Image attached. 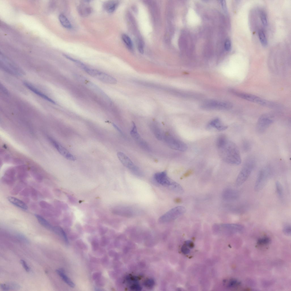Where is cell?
<instances>
[{
	"mask_svg": "<svg viewBox=\"0 0 291 291\" xmlns=\"http://www.w3.org/2000/svg\"><path fill=\"white\" fill-rule=\"evenodd\" d=\"M23 84L29 89L40 97L52 103L55 104L56 103L53 100L40 91L31 84L26 81H24Z\"/></svg>",
	"mask_w": 291,
	"mask_h": 291,
	"instance_id": "cell-20",
	"label": "cell"
},
{
	"mask_svg": "<svg viewBox=\"0 0 291 291\" xmlns=\"http://www.w3.org/2000/svg\"><path fill=\"white\" fill-rule=\"evenodd\" d=\"M122 38L127 47L130 49H132L133 47V45L130 37L128 35L124 34L122 35Z\"/></svg>",
	"mask_w": 291,
	"mask_h": 291,
	"instance_id": "cell-31",
	"label": "cell"
},
{
	"mask_svg": "<svg viewBox=\"0 0 291 291\" xmlns=\"http://www.w3.org/2000/svg\"><path fill=\"white\" fill-rule=\"evenodd\" d=\"M165 142L171 148L181 151H186L187 149V145L183 142L178 140L169 134H166L163 136Z\"/></svg>",
	"mask_w": 291,
	"mask_h": 291,
	"instance_id": "cell-9",
	"label": "cell"
},
{
	"mask_svg": "<svg viewBox=\"0 0 291 291\" xmlns=\"http://www.w3.org/2000/svg\"><path fill=\"white\" fill-rule=\"evenodd\" d=\"M155 180L162 186L171 187L174 182H172L168 177L165 171L158 172L154 175Z\"/></svg>",
	"mask_w": 291,
	"mask_h": 291,
	"instance_id": "cell-16",
	"label": "cell"
},
{
	"mask_svg": "<svg viewBox=\"0 0 291 291\" xmlns=\"http://www.w3.org/2000/svg\"><path fill=\"white\" fill-rule=\"evenodd\" d=\"M186 211L185 208L178 206L173 208L161 216L159 219L161 223H169L176 219L183 214Z\"/></svg>",
	"mask_w": 291,
	"mask_h": 291,
	"instance_id": "cell-6",
	"label": "cell"
},
{
	"mask_svg": "<svg viewBox=\"0 0 291 291\" xmlns=\"http://www.w3.org/2000/svg\"><path fill=\"white\" fill-rule=\"evenodd\" d=\"M77 10L79 15L82 17L89 16L92 12V9L88 4V1L81 2L78 6Z\"/></svg>",
	"mask_w": 291,
	"mask_h": 291,
	"instance_id": "cell-18",
	"label": "cell"
},
{
	"mask_svg": "<svg viewBox=\"0 0 291 291\" xmlns=\"http://www.w3.org/2000/svg\"><path fill=\"white\" fill-rule=\"evenodd\" d=\"M189 248H190L185 244L182 248V252L185 254H188L190 252Z\"/></svg>",
	"mask_w": 291,
	"mask_h": 291,
	"instance_id": "cell-42",
	"label": "cell"
},
{
	"mask_svg": "<svg viewBox=\"0 0 291 291\" xmlns=\"http://www.w3.org/2000/svg\"><path fill=\"white\" fill-rule=\"evenodd\" d=\"M231 92L236 96L250 101L268 107H272L274 106L273 103L263 99L255 95L239 92L234 90H231Z\"/></svg>",
	"mask_w": 291,
	"mask_h": 291,
	"instance_id": "cell-7",
	"label": "cell"
},
{
	"mask_svg": "<svg viewBox=\"0 0 291 291\" xmlns=\"http://www.w3.org/2000/svg\"><path fill=\"white\" fill-rule=\"evenodd\" d=\"M275 187L277 193L280 198H282L283 196L284 191L282 186L280 183L277 181L275 182Z\"/></svg>",
	"mask_w": 291,
	"mask_h": 291,
	"instance_id": "cell-33",
	"label": "cell"
},
{
	"mask_svg": "<svg viewBox=\"0 0 291 291\" xmlns=\"http://www.w3.org/2000/svg\"><path fill=\"white\" fill-rule=\"evenodd\" d=\"M59 19L60 23L65 28L70 29L72 28L70 21L64 14H60L59 15Z\"/></svg>",
	"mask_w": 291,
	"mask_h": 291,
	"instance_id": "cell-27",
	"label": "cell"
},
{
	"mask_svg": "<svg viewBox=\"0 0 291 291\" xmlns=\"http://www.w3.org/2000/svg\"><path fill=\"white\" fill-rule=\"evenodd\" d=\"M8 199L10 202L15 206L24 210L28 209L27 205L21 200L11 196L8 197Z\"/></svg>",
	"mask_w": 291,
	"mask_h": 291,
	"instance_id": "cell-23",
	"label": "cell"
},
{
	"mask_svg": "<svg viewBox=\"0 0 291 291\" xmlns=\"http://www.w3.org/2000/svg\"><path fill=\"white\" fill-rule=\"evenodd\" d=\"M270 172V169L267 167H263L259 171L254 185L255 191H259L263 188L267 181Z\"/></svg>",
	"mask_w": 291,
	"mask_h": 291,
	"instance_id": "cell-8",
	"label": "cell"
},
{
	"mask_svg": "<svg viewBox=\"0 0 291 291\" xmlns=\"http://www.w3.org/2000/svg\"><path fill=\"white\" fill-rule=\"evenodd\" d=\"M220 1V3L223 11L225 13L227 14L228 12V11L225 1L221 0Z\"/></svg>",
	"mask_w": 291,
	"mask_h": 291,
	"instance_id": "cell-43",
	"label": "cell"
},
{
	"mask_svg": "<svg viewBox=\"0 0 291 291\" xmlns=\"http://www.w3.org/2000/svg\"><path fill=\"white\" fill-rule=\"evenodd\" d=\"M225 48L227 51H230L231 48V42L230 40L226 39L225 43Z\"/></svg>",
	"mask_w": 291,
	"mask_h": 291,
	"instance_id": "cell-41",
	"label": "cell"
},
{
	"mask_svg": "<svg viewBox=\"0 0 291 291\" xmlns=\"http://www.w3.org/2000/svg\"><path fill=\"white\" fill-rule=\"evenodd\" d=\"M131 288L135 290H140L139 289H141V288L138 285L135 284L132 286Z\"/></svg>",
	"mask_w": 291,
	"mask_h": 291,
	"instance_id": "cell-47",
	"label": "cell"
},
{
	"mask_svg": "<svg viewBox=\"0 0 291 291\" xmlns=\"http://www.w3.org/2000/svg\"><path fill=\"white\" fill-rule=\"evenodd\" d=\"M181 201V199L179 198H177L175 199V201L177 203H180Z\"/></svg>",
	"mask_w": 291,
	"mask_h": 291,
	"instance_id": "cell-50",
	"label": "cell"
},
{
	"mask_svg": "<svg viewBox=\"0 0 291 291\" xmlns=\"http://www.w3.org/2000/svg\"><path fill=\"white\" fill-rule=\"evenodd\" d=\"M30 195L33 199L36 200L38 198V193L37 191L33 188H30Z\"/></svg>",
	"mask_w": 291,
	"mask_h": 291,
	"instance_id": "cell-40",
	"label": "cell"
},
{
	"mask_svg": "<svg viewBox=\"0 0 291 291\" xmlns=\"http://www.w3.org/2000/svg\"><path fill=\"white\" fill-rule=\"evenodd\" d=\"M215 231L222 232L225 234L231 235L238 233L242 232L244 229V226L240 224L226 223L221 225L215 224L213 226Z\"/></svg>",
	"mask_w": 291,
	"mask_h": 291,
	"instance_id": "cell-5",
	"label": "cell"
},
{
	"mask_svg": "<svg viewBox=\"0 0 291 291\" xmlns=\"http://www.w3.org/2000/svg\"><path fill=\"white\" fill-rule=\"evenodd\" d=\"M222 196L223 198L226 200L233 201L238 198L239 194L238 192L235 190L227 188L223 191Z\"/></svg>",
	"mask_w": 291,
	"mask_h": 291,
	"instance_id": "cell-19",
	"label": "cell"
},
{
	"mask_svg": "<svg viewBox=\"0 0 291 291\" xmlns=\"http://www.w3.org/2000/svg\"><path fill=\"white\" fill-rule=\"evenodd\" d=\"M49 139L53 146L61 155L67 159L73 161L75 160V157L57 141L51 137H49Z\"/></svg>",
	"mask_w": 291,
	"mask_h": 291,
	"instance_id": "cell-15",
	"label": "cell"
},
{
	"mask_svg": "<svg viewBox=\"0 0 291 291\" xmlns=\"http://www.w3.org/2000/svg\"><path fill=\"white\" fill-rule=\"evenodd\" d=\"M216 144L219 156L224 161L234 165L241 163V155L237 146L226 136L220 135L217 139Z\"/></svg>",
	"mask_w": 291,
	"mask_h": 291,
	"instance_id": "cell-1",
	"label": "cell"
},
{
	"mask_svg": "<svg viewBox=\"0 0 291 291\" xmlns=\"http://www.w3.org/2000/svg\"><path fill=\"white\" fill-rule=\"evenodd\" d=\"M242 147L243 149L245 151H247L250 148V143L247 141H244L242 143Z\"/></svg>",
	"mask_w": 291,
	"mask_h": 291,
	"instance_id": "cell-39",
	"label": "cell"
},
{
	"mask_svg": "<svg viewBox=\"0 0 291 291\" xmlns=\"http://www.w3.org/2000/svg\"><path fill=\"white\" fill-rule=\"evenodd\" d=\"M208 128H213L221 131L226 129L228 126L224 125L219 118H215L209 122L207 125Z\"/></svg>",
	"mask_w": 291,
	"mask_h": 291,
	"instance_id": "cell-21",
	"label": "cell"
},
{
	"mask_svg": "<svg viewBox=\"0 0 291 291\" xmlns=\"http://www.w3.org/2000/svg\"><path fill=\"white\" fill-rule=\"evenodd\" d=\"M113 126L114 127V128L116 129L119 132H120L121 134H122V132H121L120 130V129L115 124L113 123Z\"/></svg>",
	"mask_w": 291,
	"mask_h": 291,
	"instance_id": "cell-49",
	"label": "cell"
},
{
	"mask_svg": "<svg viewBox=\"0 0 291 291\" xmlns=\"http://www.w3.org/2000/svg\"><path fill=\"white\" fill-rule=\"evenodd\" d=\"M0 66L4 70L13 75L21 76L24 74V72L18 66L1 53Z\"/></svg>",
	"mask_w": 291,
	"mask_h": 291,
	"instance_id": "cell-4",
	"label": "cell"
},
{
	"mask_svg": "<svg viewBox=\"0 0 291 291\" xmlns=\"http://www.w3.org/2000/svg\"><path fill=\"white\" fill-rule=\"evenodd\" d=\"M241 284V282L238 280L232 278L228 281L227 286L230 288H235L240 286Z\"/></svg>",
	"mask_w": 291,
	"mask_h": 291,
	"instance_id": "cell-32",
	"label": "cell"
},
{
	"mask_svg": "<svg viewBox=\"0 0 291 291\" xmlns=\"http://www.w3.org/2000/svg\"><path fill=\"white\" fill-rule=\"evenodd\" d=\"M232 105L230 102L214 99L206 100L200 105L202 109L209 110H224L231 109Z\"/></svg>",
	"mask_w": 291,
	"mask_h": 291,
	"instance_id": "cell-3",
	"label": "cell"
},
{
	"mask_svg": "<svg viewBox=\"0 0 291 291\" xmlns=\"http://www.w3.org/2000/svg\"><path fill=\"white\" fill-rule=\"evenodd\" d=\"M0 90H1L2 91V92L4 93L8 94V92L7 89L5 87L1 84H0Z\"/></svg>",
	"mask_w": 291,
	"mask_h": 291,
	"instance_id": "cell-46",
	"label": "cell"
},
{
	"mask_svg": "<svg viewBox=\"0 0 291 291\" xmlns=\"http://www.w3.org/2000/svg\"><path fill=\"white\" fill-rule=\"evenodd\" d=\"M273 121L272 117L270 115L265 114L262 115L259 118L256 125V130L257 132L262 133L265 132L272 123Z\"/></svg>",
	"mask_w": 291,
	"mask_h": 291,
	"instance_id": "cell-13",
	"label": "cell"
},
{
	"mask_svg": "<svg viewBox=\"0 0 291 291\" xmlns=\"http://www.w3.org/2000/svg\"><path fill=\"white\" fill-rule=\"evenodd\" d=\"M53 232L61 237L66 244H68L69 241L66 234L61 228L59 226H54Z\"/></svg>",
	"mask_w": 291,
	"mask_h": 291,
	"instance_id": "cell-28",
	"label": "cell"
},
{
	"mask_svg": "<svg viewBox=\"0 0 291 291\" xmlns=\"http://www.w3.org/2000/svg\"><path fill=\"white\" fill-rule=\"evenodd\" d=\"M25 185L23 182H20L17 184L11 191V193L13 195L17 194L23 188Z\"/></svg>",
	"mask_w": 291,
	"mask_h": 291,
	"instance_id": "cell-35",
	"label": "cell"
},
{
	"mask_svg": "<svg viewBox=\"0 0 291 291\" xmlns=\"http://www.w3.org/2000/svg\"><path fill=\"white\" fill-rule=\"evenodd\" d=\"M117 156L121 163L133 174L139 176H142V171L134 164L130 158L125 154L121 152H119L117 153Z\"/></svg>",
	"mask_w": 291,
	"mask_h": 291,
	"instance_id": "cell-11",
	"label": "cell"
},
{
	"mask_svg": "<svg viewBox=\"0 0 291 291\" xmlns=\"http://www.w3.org/2000/svg\"><path fill=\"white\" fill-rule=\"evenodd\" d=\"M132 126L130 132V135L132 138L142 148L147 150H149V146L146 142L141 137L137 131L136 124L132 122Z\"/></svg>",
	"mask_w": 291,
	"mask_h": 291,
	"instance_id": "cell-17",
	"label": "cell"
},
{
	"mask_svg": "<svg viewBox=\"0 0 291 291\" xmlns=\"http://www.w3.org/2000/svg\"><path fill=\"white\" fill-rule=\"evenodd\" d=\"M20 261L22 265L25 270L27 272L29 271H30L29 268L25 261L23 260H21Z\"/></svg>",
	"mask_w": 291,
	"mask_h": 291,
	"instance_id": "cell-44",
	"label": "cell"
},
{
	"mask_svg": "<svg viewBox=\"0 0 291 291\" xmlns=\"http://www.w3.org/2000/svg\"><path fill=\"white\" fill-rule=\"evenodd\" d=\"M40 204L41 207L50 210L53 213H55L56 210L50 204L47 202L44 201H41L40 202Z\"/></svg>",
	"mask_w": 291,
	"mask_h": 291,
	"instance_id": "cell-34",
	"label": "cell"
},
{
	"mask_svg": "<svg viewBox=\"0 0 291 291\" xmlns=\"http://www.w3.org/2000/svg\"><path fill=\"white\" fill-rule=\"evenodd\" d=\"M291 226L290 225H286L285 226L283 229V231L284 234L287 236L291 235Z\"/></svg>",
	"mask_w": 291,
	"mask_h": 291,
	"instance_id": "cell-38",
	"label": "cell"
},
{
	"mask_svg": "<svg viewBox=\"0 0 291 291\" xmlns=\"http://www.w3.org/2000/svg\"><path fill=\"white\" fill-rule=\"evenodd\" d=\"M138 49L139 52L142 53L144 52V48L143 45L140 42L138 43Z\"/></svg>",
	"mask_w": 291,
	"mask_h": 291,
	"instance_id": "cell-45",
	"label": "cell"
},
{
	"mask_svg": "<svg viewBox=\"0 0 291 291\" xmlns=\"http://www.w3.org/2000/svg\"><path fill=\"white\" fill-rule=\"evenodd\" d=\"M270 241L271 240L269 237L267 236H264L258 239L257 244L259 246H265L269 243Z\"/></svg>",
	"mask_w": 291,
	"mask_h": 291,
	"instance_id": "cell-36",
	"label": "cell"
},
{
	"mask_svg": "<svg viewBox=\"0 0 291 291\" xmlns=\"http://www.w3.org/2000/svg\"><path fill=\"white\" fill-rule=\"evenodd\" d=\"M75 78L78 81L82 82L85 84L88 87L93 91L98 94L102 96L106 100L110 101V99L103 92L98 86L93 83L90 81L88 80L86 78L79 75H76L74 76Z\"/></svg>",
	"mask_w": 291,
	"mask_h": 291,
	"instance_id": "cell-14",
	"label": "cell"
},
{
	"mask_svg": "<svg viewBox=\"0 0 291 291\" xmlns=\"http://www.w3.org/2000/svg\"><path fill=\"white\" fill-rule=\"evenodd\" d=\"M255 164V159L252 157H250L246 159L236 178L235 182L236 186L239 187L246 181L254 168Z\"/></svg>",
	"mask_w": 291,
	"mask_h": 291,
	"instance_id": "cell-2",
	"label": "cell"
},
{
	"mask_svg": "<svg viewBox=\"0 0 291 291\" xmlns=\"http://www.w3.org/2000/svg\"><path fill=\"white\" fill-rule=\"evenodd\" d=\"M87 73L104 83L114 84L117 82V80L112 76L96 69L90 68Z\"/></svg>",
	"mask_w": 291,
	"mask_h": 291,
	"instance_id": "cell-10",
	"label": "cell"
},
{
	"mask_svg": "<svg viewBox=\"0 0 291 291\" xmlns=\"http://www.w3.org/2000/svg\"><path fill=\"white\" fill-rule=\"evenodd\" d=\"M20 286L16 283L9 282L6 284H1L0 288L3 291H8L10 290H18L20 288Z\"/></svg>",
	"mask_w": 291,
	"mask_h": 291,
	"instance_id": "cell-26",
	"label": "cell"
},
{
	"mask_svg": "<svg viewBox=\"0 0 291 291\" xmlns=\"http://www.w3.org/2000/svg\"><path fill=\"white\" fill-rule=\"evenodd\" d=\"M114 212L116 214L126 217H132L138 215L141 213L139 209L130 206H122L115 208Z\"/></svg>",
	"mask_w": 291,
	"mask_h": 291,
	"instance_id": "cell-12",
	"label": "cell"
},
{
	"mask_svg": "<svg viewBox=\"0 0 291 291\" xmlns=\"http://www.w3.org/2000/svg\"><path fill=\"white\" fill-rule=\"evenodd\" d=\"M260 16L261 20L263 25L265 26L267 25V20L265 12L263 11H261L260 13Z\"/></svg>",
	"mask_w": 291,
	"mask_h": 291,
	"instance_id": "cell-37",
	"label": "cell"
},
{
	"mask_svg": "<svg viewBox=\"0 0 291 291\" xmlns=\"http://www.w3.org/2000/svg\"><path fill=\"white\" fill-rule=\"evenodd\" d=\"M35 216L39 223L41 225L46 228L53 231L54 226H53L49 222L41 215L35 214Z\"/></svg>",
	"mask_w": 291,
	"mask_h": 291,
	"instance_id": "cell-25",
	"label": "cell"
},
{
	"mask_svg": "<svg viewBox=\"0 0 291 291\" xmlns=\"http://www.w3.org/2000/svg\"><path fill=\"white\" fill-rule=\"evenodd\" d=\"M151 130L156 138L161 140L163 138V136L159 127L155 124H152L150 126Z\"/></svg>",
	"mask_w": 291,
	"mask_h": 291,
	"instance_id": "cell-29",
	"label": "cell"
},
{
	"mask_svg": "<svg viewBox=\"0 0 291 291\" xmlns=\"http://www.w3.org/2000/svg\"><path fill=\"white\" fill-rule=\"evenodd\" d=\"M56 271L64 282L68 286L72 288L74 287L75 285L74 283L66 275L62 269H58L56 270Z\"/></svg>",
	"mask_w": 291,
	"mask_h": 291,
	"instance_id": "cell-24",
	"label": "cell"
},
{
	"mask_svg": "<svg viewBox=\"0 0 291 291\" xmlns=\"http://www.w3.org/2000/svg\"><path fill=\"white\" fill-rule=\"evenodd\" d=\"M119 5V2L116 0H109L106 1L103 4L104 10L109 13H113L116 10Z\"/></svg>",
	"mask_w": 291,
	"mask_h": 291,
	"instance_id": "cell-22",
	"label": "cell"
},
{
	"mask_svg": "<svg viewBox=\"0 0 291 291\" xmlns=\"http://www.w3.org/2000/svg\"><path fill=\"white\" fill-rule=\"evenodd\" d=\"M258 34L261 44L263 46L266 47L267 45V41L264 32L262 30H259Z\"/></svg>",
	"mask_w": 291,
	"mask_h": 291,
	"instance_id": "cell-30",
	"label": "cell"
},
{
	"mask_svg": "<svg viewBox=\"0 0 291 291\" xmlns=\"http://www.w3.org/2000/svg\"><path fill=\"white\" fill-rule=\"evenodd\" d=\"M153 284V280H149L146 282V284L148 286H152Z\"/></svg>",
	"mask_w": 291,
	"mask_h": 291,
	"instance_id": "cell-48",
	"label": "cell"
}]
</instances>
